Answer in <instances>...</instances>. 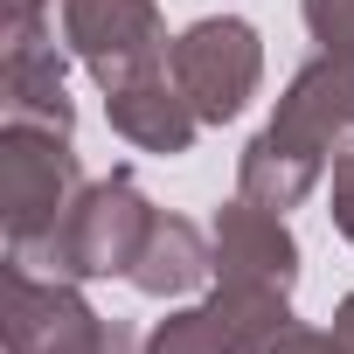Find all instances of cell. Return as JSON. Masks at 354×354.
I'll return each instance as SVG.
<instances>
[{
	"mask_svg": "<svg viewBox=\"0 0 354 354\" xmlns=\"http://www.w3.org/2000/svg\"><path fill=\"white\" fill-rule=\"evenodd\" d=\"M0 347L8 354H146L125 319H104L77 278H49L35 264H0Z\"/></svg>",
	"mask_w": 354,
	"mask_h": 354,
	"instance_id": "cell-1",
	"label": "cell"
},
{
	"mask_svg": "<svg viewBox=\"0 0 354 354\" xmlns=\"http://www.w3.org/2000/svg\"><path fill=\"white\" fill-rule=\"evenodd\" d=\"M77 195H84V160H77L70 132L21 125V118L0 125V230H8V257L35 264Z\"/></svg>",
	"mask_w": 354,
	"mask_h": 354,
	"instance_id": "cell-2",
	"label": "cell"
},
{
	"mask_svg": "<svg viewBox=\"0 0 354 354\" xmlns=\"http://www.w3.org/2000/svg\"><path fill=\"white\" fill-rule=\"evenodd\" d=\"M153 216H160V209H153L146 188L132 181V167H111L104 181H84V195H77L70 216L56 223V236H49V250L35 257V271L77 278V285H91V278H132ZM15 264H21V257H15Z\"/></svg>",
	"mask_w": 354,
	"mask_h": 354,
	"instance_id": "cell-3",
	"label": "cell"
},
{
	"mask_svg": "<svg viewBox=\"0 0 354 354\" xmlns=\"http://www.w3.org/2000/svg\"><path fill=\"white\" fill-rule=\"evenodd\" d=\"M167 77L181 84V97L195 104L202 125H230V118H243V104L264 84V35L243 15H202L174 35Z\"/></svg>",
	"mask_w": 354,
	"mask_h": 354,
	"instance_id": "cell-4",
	"label": "cell"
},
{
	"mask_svg": "<svg viewBox=\"0 0 354 354\" xmlns=\"http://www.w3.org/2000/svg\"><path fill=\"white\" fill-rule=\"evenodd\" d=\"M56 35L97 77V91L167 70V49H174L153 0H56Z\"/></svg>",
	"mask_w": 354,
	"mask_h": 354,
	"instance_id": "cell-5",
	"label": "cell"
},
{
	"mask_svg": "<svg viewBox=\"0 0 354 354\" xmlns=\"http://www.w3.org/2000/svg\"><path fill=\"white\" fill-rule=\"evenodd\" d=\"M264 132H271L278 146H292V153L333 167V160L354 146V56L319 49L313 63H299Z\"/></svg>",
	"mask_w": 354,
	"mask_h": 354,
	"instance_id": "cell-6",
	"label": "cell"
},
{
	"mask_svg": "<svg viewBox=\"0 0 354 354\" xmlns=\"http://www.w3.org/2000/svg\"><path fill=\"white\" fill-rule=\"evenodd\" d=\"M70 42L49 28H8L0 35V111L21 125H49V132H77V104H70Z\"/></svg>",
	"mask_w": 354,
	"mask_h": 354,
	"instance_id": "cell-7",
	"label": "cell"
},
{
	"mask_svg": "<svg viewBox=\"0 0 354 354\" xmlns=\"http://www.w3.org/2000/svg\"><path fill=\"white\" fill-rule=\"evenodd\" d=\"M216 278L223 285H264V292H292L299 285V236L278 209H257V202H223L216 223Z\"/></svg>",
	"mask_w": 354,
	"mask_h": 354,
	"instance_id": "cell-8",
	"label": "cell"
},
{
	"mask_svg": "<svg viewBox=\"0 0 354 354\" xmlns=\"http://www.w3.org/2000/svg\"><path fill=\"white\" fill-rule=\"evenodd\" d=\"M104 118H111V132H118L125 146H139V153H153V160H181V153L195 146V132H202L195 104L181 97V84H174L167 70L104 91Z\"/></svg>",
	"mask_w": 354,
	"mask_h": 354,
	"instance_id": "cell-9",
	"label": "cell"
},
{
	"mask_svg": "<svg viewBox=\"0 0 354 354\" xmlns=\"http://www.w3.org/2000/svg\"><path fill=\"white\" fill-rule=\"evenodd\" d=\"M209 278H216V236H202L188 216H167V209H160L125 285L146 292V299H188V292H202Z\"/></svg>",
	"mask_w": 354,
	"mask_h": 354,
	"instance_id": "cell-10",
	"label": "cell"
},
{
	"mask_svg": "<svg viewBox=\"0 0 354 354\" xmlns=\"http://www.w3.org/2000/svg\"><path fill=\"white\" fill-rule=\"evenodd\" d=\"M313 188H326V167L319 160H306V153H292V146H278L271 132H257L243 153H236V195L243 202H257V209H299Z\"/></svg>",
	"mask_w": 354,
	"mask_h": 354,
	"instance_id": "cell-11",
	"label": "cell"
},
{
	"mask_svg": "<svg viewBox=\"0 0 354 354\" xmlns=\"http://www.w3.org/2000/svg\"><path fill=\"white\" fill-rule=\"evenodd\" d=\"M209 306L223 313V326L236 333V347H243V354H257V347H264L278 326H292V292H264V285H223V278H216Z\"/></svg>",
	"mask_w": 354,
	"mask_h": 354,
	"instance_id": "cell-12",
	"label": "cell"
},
{
	"mask_svg": "<svg viewBox=\"0 0 354 354\" xmlns=\"http://www.w3.org/2000/svg\"><path fill=\"white\" fill-rule=\"evenodd\" d=\"M146 354H243L216 306H181L146 333Z\"/></svg>",
	"mask_w": 354,
	"mask_h": 354,
	"instance_id": "cell-13",
	"label": "cell"
},
{
	"mask_svg": "<svg viewBox=\"0 0 354 354\" xmlns=\"http://www.w3.org/2000/svg\"><path fill=\"white\" fill-rule=\"evenodd\" d=\"M299 15H306V35L319 49L354 56V0H299Z\"/></svg>",
	"mask_w": 354,
	"mask_h": 354,
	"instance_id": "cell-14",
	"label": "cell"
},
{
	"mask_svg": "<svg viewBox=\"0 0 354 354\" xmlns=\"http://www.w3.org/2000/svg\"><path fill=\"white\" fill-rule=\"evenodd\" d=\"M257 354H354V340H347L340 326H306V319H292V326H278Z\"/></svg>",
	"mask_w": 354,
	"mask_h": 354,
	"instance_id": "cell-15",
	"label": "cell"
},
{
	"mask_svg": "<svg viewBox=\"0 0 354 354\" xmlns=\"http://www.w3.org/2000/svg\"><path fill=\"white\" fill-rule=\"evenodd\" d=\"M326 216H333V230L354 243V153H340V160L326 167Z\"/></svg>",
	"mask_w": 354,
	"mask_h": 354,
	"instance_id": "cell-16",
	"label": "cell"
},
{
	"mask_svg": "<svg viewBox=\"0 0 354 354\" xmlns=\"http://www.w3.org/2000/svg\"><path fill=\"white\" fill-rule=\"evenodd\" d=\"M49 8L56 0H0V35L8 28H49Z\"/></svg>",
	"mask_w": 354,
	"mask_h": 354,
	"instance_id": "cell-17",
	"label": "cell"
},
{
	"mask_svg": "<svg viewBox=\"0 0 354 354\" xmlns=\"http://www.w3.org/2000/svg\"><path fill=\"white\" fill-rule=\"evenodd\" d=\"M333 326H340V333H347V340H354V292H347V299H340V313H333Z\"/></svg>",
	"mask_w": 354,
	"mask_h": 354,
	"instance_id": "cell-18",
	"label": "cell"
}]
</instances>
